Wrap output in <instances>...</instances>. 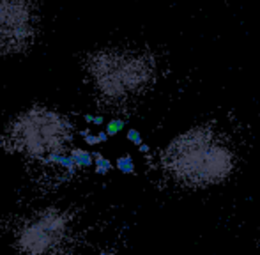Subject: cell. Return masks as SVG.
Listing matches in <instances>:
<instances>
[{
  "label": "cell",
  "instance_id": "obj_1",
  "mask_svg": "<svg viewBox=\"0 0 260 255\" xmlns=\"http://www.w3.org/2000/svg\"><path fill=\"white\" fill-rule=\"evenodd\" d=\"M234 152L211 128H195L177 137L163 152V167L186 186H211L234 170Z\"/></svg>",
  "mask_w": 260,
  "mask_h": 255
},
{
  "label": "cell",
  "instance_id": "obj_4",
  "mask_svg": "<svg viewBox=\"0 0 260 255\" xmlns=\"http://www.w3.org/2000/svg\"><path fill=\"white\" fill-rule=\"evenodd\" d=\"M36 14L30 0H0V53H18L34 39Z\"/></svg>",
  "mask_w": 260,
  "mask_h": 255
},
{
  "label": "cell",
  "instance_id": "obj_3",
  "mask_svg": "<svg viewBox=\"0 0 260 255\" xmlns=\"http://www.w3.org/2000/svg\"><path fill=\"white\" fill-rule=\"evenodd\" d=\"M100 90L106 96L122 98L137 92L151 78V68L137 55H108L92 71Z\"/></svg>",
  "mask_w": 260,
  "mask_h": 255
},
{
  "label": "cell",
  "instance_id": "obj_5",
  "mask_svg": "<svg viewBox=\"0 0 260 255\" xmlns=\"http://www.w3.org/2000/svg\"><path fill=\"white\" fill-rule=\"evenodd\" d=\"M68 232V218L60 211H46L30 218L18 232V248L23 255H48Z\"/></svg>",
  "mask_w": 260,
  "mask_h": 255
},
{
  "label": "cell",
  "instance_id": "obj_2",
  "mask_svg": "<svg viewBox=\"0 0 260 255\" xmlns=\"http://www.w3.org/2000/svg\"><path fill=\"white\" fill-rule=\"evenodd\" d=\"M69 138V124L62 115L48 110H32L20 115L9 131L14 149L30 156H50L62 151Z\"/></svg>",
  "mask_w": 260,
  "mask_h": 255
}]
</instances>
